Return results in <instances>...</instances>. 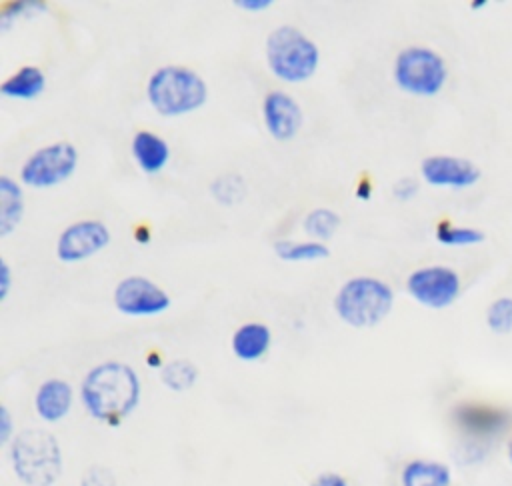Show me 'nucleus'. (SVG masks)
Wrapping results in <instances>:
<instances>
[{
	"mask_svg": "<svg viewBox=\"0 0 512 486\" xmlns=\"http://www.w3.org/2000/svg\"><path fill=\"white\" fill-rule=\"evenodd\" d=\"M78 394L90 418L118 428L138 408L142 382L134 366L122 360H104L84 374Z\"/></svg>",
	"mask_w": 512,
	"mask_h": 486,
	"instance_id": "obj_1",
	"label": "nucleus"
},
{
	"mask_svg": "<svg viewBox=\"0 0 512 486\" xmlns=\"http://www.w3.org/2000/svg\"><path fill=\"white\" fill-rule=\"evenodd\" d=\"M144 92L152 110L166 118L192 114L208 102L206 80L182 64L158 66L148 76Z\"/></svg>",
	"mask_w": 512,
	"mask_h": 486,
	"instance_id": "obj_2",
	"label": "nucleus"
},
{
	"mask_svg": "<svg viewBox=\"0 0 512 486\" xmlns=\"http://www.w3.org/2000/svg\"><path fill=\"white\" fill-rule=\"evenodd\" d=\"M14 476L24 486H54L64 470V456L58 438L44 428L18 432L8 446Z\"/></svg>",
	"mask_w": 512,
	"mask_h": 486,
	"instance_id": "obj_3",
	"label": "nucleus"
},
{
	"mask_svg": "<svg viewBox=\"0 0 512 486\" xmlns=\"http://www.w3.org/2000/svg\"><path fill=\"white\" fill-rule=\"evenodd\" d=\"M334 312L350 328L378 326L394 306L392 286L376 276H352L334 294Z\"/></svg>",
	"mask_w": 512,
	"mask_h": 486,
	"instance_id": "obj_4",
	"label": "nucleus"
},
{
	"mask_svg": "<svg viewBox=\"0 0 512 486\" xmlns=\"http://www.w3.org/2000/svg\"><path fill=\"white\" fill-rule=\"evenodd\" d=\"M264 54L270 74L288 84L310 80L320 66L318 44L292 24L276 26L266 36Z\"/></svg>",
	"mask_w": 512,
	"mask_h": 486,
	"instance_id": "obj_5",
	"label": "nucleus"
},
{
	"mask_svg": "<svg viewBox=\"0 0 512 486\" xmlns=\"http://www.w3.org/2000/svg\"><path fill=\"white\" fill-rule=\"evenodd\" d=\"M392 78L402 92L430 98L442 92L448 80V66L446 60L428 46H406L394 58Z\"/></svg>",
	"mask_w": 512,
	"mask_h": 486,
	"instance_id": "obj_6",
	"label": "nucleus"
},
{
	"mask_svg": "<svg viewBox=\"0 0 512 486\" xmlns=\"http://www.w3.org/2000/svg\"><path fill=\"white\" fill-rule=\"evenodd\" d=\"M78 148L68 140L44 144L30 152L20 166L18 178L22 186L34 190L54 188L64 184L78 168Z\"/></svg>",
	"mask_w": 512,
	"mask_h": 486,
	"instance_id": "obj_7",
	"label": "nucleus"
},
{
	"mask_svg": "<svg viewBox=\"0 0 512 486\" xmlns=\"http://www.w3.org/2000/svg\"><path fill=\"white\" fill-rule=\"evenodd\" d=\"M462 290L460 276L454 268L444 264H428L412 270L406 278V292L418 304L430 310H444L452 306Z\"/></svg>",
	"mask_w": 512,
	"mask_h": 486,
	"instance_id": "obj_8",
	"label": "nucleus"
},
{
	"mask_svg": "<svg viewBox=\"0 0 512 486\" xmlns=\"http://www.w3.org/2000/svg\"><path fill=\"white\" fill-rule=\"evenodd\" d=\"M112 302L116 310L124 316H158L166 312L172 304L170 294L142 274H130L118 280L112 292Z\"/></svg>",
	"mask_w": 512,
	"mask_h": 486,
	"instance_id": "obj_9",
	"label": "nucleus"
},
{
	"mask_svg": "<svg viewBox=\"0 0 512 486\" xmlns=\"http://www.w3.org/2000/svg\"><path fill=\"white\" fill-rule=\"evenodd\" d=\"M112 240L110 228L96 218H82L66 228L56 238V258L64 264H76L100 254Z\"/></svg>",
	"mask_w": 512,
	"mask_h": 486,
	"instance_id": "obj_10",
	"label": "nucleus"
},
{
	"mask_svg": "<svg viewBox=\"0 0 512 486\" xmlns=\"http://www.w3.org/2000/svg\"><path fill=\"white\" fill-rule=\"evenodd\" d=\"M262 120L272 140L290 142L302 130L304 112L292 94L284 90H270L262 98Z\"/></svg>",
	"mask_w": 512,
	"mask_h": 486,
	"instance_id": "obj_11",
	"label": "nucleus"
},
{
	"mask_svg": "<svg viewBox=\"0 0 512 486\" xmlns=\"http://www.w3.org/2000/svg\"><path fill=\"white\" fill-rule=\"evenodd\" d=\"M420 176L426 184L434 188L462 190V188L474 186L480 180L482 172L468 158L450 156V154H432L420 162Z\"/></svg>",
	"mask_w": 512,
	"mask_h": 486,
	"instance_id": "obj_12",
	"label": "nucleus"
},
{
	"mask_svg": "<svg viewBox=\"0 0 512 486\" xmlns=\"http://www.w3.org/2000/svg\"><path fill=\"white\" fill-rule=\"evenodd\" d=\"M34 412L46 424L64 420L74 406V388L64 378H46L34 392Z\"/></svg>",
	"mask_w": 512,
	"mask_h": 486,
	"instance_id": "obj_13",
	"label": "nucleus"
},
{
	"mask_svg": "<svg viewBox=\"0 0 512 486\" xmlns=\"http://www.w3.org/2000/svg\"><path fill=\"white\" fill-rule=\"evenodd\" d=\"M454 420L464 430V434L476 442L494 438L508 428V416L502 410L486 406H460L454 412Z\"/></svg>",
	"mask_w": 512,
	"mask_h": 486,
	"instance_id": "obj_14",
	"label": "nucleus"
},
{
	"mask_svg": "<svg viewBox=\"0 0 512 486\" xmlns=\"http://www.w3.org/2000/svg\"><path fill=\"white\" fill-rule=\"evenodd\" d=\"M272 346V330L264 322H244L240 324L230 338L232 354L240 362H258L262 360Z\"/></svg>",
	"mask_w": 512,
	"mask_h": 486,
	"instance_id": "obj_15",
	"label": "nucleus"
},
{
	"mask_svg": "<svg viewBox=\"0 0 512 486\" xmlns=\"http://www.w3.org/2000/svg\"><path fill=\"white\" fill-rule=\"evenodd\" d=\"M130 154L144 174H158L170 162V144L152 130H138L130 140Z\"/></svg>",
	"mask_w": 512,
	"mask_h": 486,
	"instance_id": "obj_16",
	"label": "nucleus"
},
{
	"mask_svg": "<svg viewBox=\"0 0 512 486\" xmlns=\"http://www.w3.org/2000/svg\"><path fill=\"white\" fill-rule=\"evenodd\" d=\"M400 486H452V470L446 462L412 458L400 470Z\"/></svg>",
	"mask_w": 512,
	"mask_h": 486,
	"instance_id": "obj_17",
	"label": "nucleus"
},
{
	"mask_svg": "<svg viewBox=\"0 0 512 486\" xmlns=\"http://www.w3.org/2000/svg\"><path fill=\"white\" fill-rule=\"evenodd\" d=\"M46 90V74L36 64H24L14 70L2 84L0 94L10 100H36Z\"/></svg>",
	"mask_w": 512,
	"mask_h": 486,
	"instance_id": "obj_18",
	"label": "nucleus"
},
{
	"mask_svg": "<svg viewBox=\"0 0 512 486\" xmlns=\"http://www.w3.org/2000/svg\"><path fill=\"white\" fill-rule=\"evenodd\" d=\"M24 190L22 182L2 174L0 176V236H10L24 218Z\"/></svg>",
	"mask_w": 512,
	"mask_h": 486,
	"instance_id": "obj_19",
	"label": "nucleus"
},
{
	"mask_svg": "<svg viewBox=\"0 0 512 486\" xmlns=\"http://www.w3.org/2000/svg\"><path fill=\"white\" fill-rule=\"evenodd\" d=\"M274 254L284 262H318L330 256V248L324 242L316 240H276Z\"/></svg>",
	"mask_w": 512,
	"mask_h": 486,
	"instance_id": "obj_20",
	"label": "nucleus"
},
{
	"mask_svg": "<svg viewBox=\"0 0 512 486\" xmlns=\"http://www.w3.org/2000/svg\"><path fill=\"white\" fill-rule=\"evenodd\" d=\"M340 224H342V218L336 210L328 208V206H318V208H312L304 220H302V228H304V234L310 238V240H316V242H328L330 238H334V234L340 230Z\"/></svg>",
	"mask_w": 512,
	"mask_h": 486,
	"instance_id": "obj_21",
	"label": "nucleus"
},
{
	"mask_svg": "<svg viewBox=\"0 0 512 486\" xmlns=\"http://www.w3.org/2000/svg\"><path fill=\"white\" fill-rule=\"evenodd\" d=\"M198 366L188 358H174L168 360L160 370V382L170 392H188L198 382Z\"/></svg>",
	"mask_w": 512,
	"mask_h": 486,
	"instance_id": "obj_22",
	"label": "nucleus"
},
{
	"mask_svg": "<svg viewBox=\"0 0 512 486\" xmlns=\"http://www.w3.org/2000/svg\"><path fill=\"white\" fill-rule=\"evenodd\" d=\"M210 194L220 206H236L246 198V180L236 172H224L212 180Z\"/></svg>",
	"mask_w": 512,
	"mask_h": 486,
	"instance_id": "obj_23",
	"label": "nucleus"
},
{
	"mask_svg": "<svg viewBox=\"0 0 512 486\" xmlns=\"http://www.w3.org/2000/svg\"><path fill=\"white\" fill-rule=\"evenodd\" d=\"M434 236L444 246H476L484 242V232L472 226H456L448 220L440 222L434 230Z\"/></svg>",
	"mask_w": 512,
	"mask_h": 486,
	"instance_id": "obj_24",
	"label": "nucleus"
},
{
	"mask_svg": "<svg viewBox=\"0 0 512 486\" xmlns=\"http://www.w3.org/2000/svg\"><path fill=\"white\" fill-rule=\"evenodd\" d=\"M48 4L42 0H12L0 10V32H8L18 20L44 14Z\"/></svg>",
	"mask_w": 512,
	"mask_h": 486,
	"instance_id": "obj_25",
	"label": "nucleus"
},
{
	"mask_svg": "<svg viewBox=\"0 0 512 486\" xmlns=\"http://www.w3.org/2000/svg\"><path fill=\"white\" fill-rule=\"evenodd\" d=\"M486 324L494 334H510L512 332V296H500L490 302L486 308Z\"/></svg>",
	"mask_w": 512,
	"mask_h": 486,
	"instance_id": "obj_26",
	"label": "nucleus"
},
{
	"mask_svg": "<svg viewBox=\"0 0 512 486\" xmlns=\"http://www.w3.org/2000/svg\"><path fill=\"white\" fill-rule=\"evenodd\" d=\"M418 180L412 176H404L392 184V196L400 202H410L418 194Z\"/></svg>",
	"mask_w": 512,
	"mask_h": 486,
	"instance_id": "obj_27",
	"label": "nucleus"
},
{
	"mask_svg": "<svg viewBox=\"0 0 512 486\" xmlns=\"http://www.w3.org/2000/svg\"><path fill=\"white\" fill-rule=\"evenodd\" d=\"M80 486H116L114 474L102 466H92L86 470Z\"/></svg>",
	"mask_w": 512,
	"mask_h": 486,
	"instance_id": "obj_28",
	"label": "nucleus"
},
{
	"mask_svg": "<svg viewBox=\"0 0 512 486\" xmlns=\"http://www.w3.org/2000/svg\"><path fill=\"white\" fill-rule=\"evenodd\" d=\"M18 432L14 430V416L6 404L0 406V446L8 448Z\"/></svg>",
	"mask_w": 512,
	"mask_h": 486,
	"instance_id": "obj_29",
	"label": "nucleus"
},
{
	"mask_svg": "<svg viewBox=\"0 0 512 486\" xmlns=\"http://www.w3.org/2000/svg\"><path fill=\"white\" fill-rule=\"evenodd\" d=\"M14 276L6 258H0V302H4L12 290Z\"/></svg>",
	"mask_w": 512,
	"mask_h": 486,
	"instance_id": "obj_30",
	"label": "nucleus"
},
{
	"mask_svg": "<svg viewBox=\"0 0 512 486\" xmlns=\"http://www.w3.org/2000/svg\"><path fill=\"white\" fill-rule=\"evenodd\" d=\"M310 486H350V482L338 472H322L310 482Z\"/></svg>",
	"mask_w": 512,
	"mask_h": 486,
	"instance_id": "obj_31",
	"label": "nucleus"
},
{
	"mask_svg": "<svg viewBox=\"0 0 512 486\" xmlns=\"http://www.w3.org/2000/svg\"><path fill=\"white\" fill-rule=\"evenodd\" d=\"M234 6L246 12H264L274 6V0H234Z\"/></svg>",
	"mask_w": 512,
	"mask_h": 486,
	"instance_id": "obj_32",
	"label": "nucleus"
},
{
	"mask_svg": "<svg viewBox=\"0 0 512 486\" xmlns=\"http://www.w3.org/2000/svg\"><path fill=\"white\" fill-rule=\"evenodd\" d=\"M372 194H374V184L370 182V178H362L356 188H354V196L360 200V202H368L372 200Z\"/></svg>",
	"mask_w": 512,
	"mask_h": 486,
	"instance_id": "obj_33",
	"label": "nucleus"
},
{
	"mask_svg": "<svg viewBox=\"0 0 512 486\" xmlns=\"http://www.w3.org/2000/svg\"><path fill=\"white\" fill-rule=\"evenodd\" d=\"M132 236H134V242H136V244H142V246H146V244L152 242V232H150V228H148L146 224L136 226L134 232H132Z\"/></svg>",
	"mask_w": 512,
	"mask_h": 486,
	"instance_id": "obj_34",
	"label": "nucleus"
},
{
	"mask_svg": "<svg viewBox=\"0 0 512 486\" xmlns=\"http://www.w3.org/2000/svg\"><path fill=\"white\" fill-rule=\"evenodd\" d=\"M164 364H166V362H164V358H162L160 352L152 350V352L146 354V366H148V368H152V370H162Z\"/></svg>",
	"mask_w": 512,
	"mask_h": 486,
	"instance_id": "obj_35",
	"label": "nucleus"
},
{
	"mask_svg": "<svg viewBox=\"0 0 512 486\" xmlns=\"http://www.w3.org/2000/svg\"><path fill=\"white\" fill-rule=\"evenodd\" d=\"M484 6H488L486 0H474V2H470V8H472V10H480V8H484Z\"/></svg>",
	"mask_w": 512,
	"mask_h": 486,
	"instance_id": "obj_36",
	"label": "nucleus"
},
{
	"mask_svg": "<svg viewBox=\"0 0 512 486\" xmlns=\"http://www.w3.org/2000/svg\"><path fill=\"white\" fill-rule=\"evenodd\" d=\"M506 458H508V462H510V466H512V436H510L508 442H506Z\"/></svg>",
	"mask_w": 512,
	"mask_h": 486,
	"instance_id": "obj_37",
	"label": "nucleus"
}]
</instances>
